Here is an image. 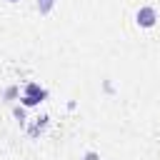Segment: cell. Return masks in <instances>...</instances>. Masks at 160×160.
I'll return each mask as SVG.
<instances>
[{
	"label": "cell",
	"mask_w": 160,
	"mask_h": 160,
	"mask_svg": "<svg viewBox=\"0 0 160 160\" xmlns=\"http://www.w3.org/2000/svg\"><path fill=\"white\" fill-rule=\"evenodd\" d=\"M48 88H42L40 82H28L22 88V98H20V105L22 108H38L42 100H48Z\"/></svg>",
	"instance_id": "1"
},
{
	"label": "cell",
	"mask_w": 160,
	"mask_h": 160,
	"mask_svg": "<svg viewBox=\"0 0 160 160\" xmlns=\"http://www.w3.org/2000/svg\"><path fill=\"white\" fill-rule=\"evenodd\" d=\"M135 22H138V28H142V30L155 28V22H158V10H155L152 5H142V8H138V12H135Z\"/></svg>",
	"instance_id": "2"
},
{
	"label": "cell",
	"mask_w": 160,
	"mask_h": 160,
	"mask_svg": "<svg viewBox=\"0 0 160 160\" xmlns=\"http://www.w3.org/2000/svg\"><path fill=\"white\" fill-rule=\"evenodd\" d=\"M48 125H50V115H40V118H35V122L28 128V135L35 140L40 132H45V130H48Z\"/></svg>",
	"instance_id": "3"
},
{
	"label": "cell",
	"mask_w": 160,
	"mask_h": 160,
	"mask_svg": "<svg viewBox=\"0 0 160 160\" xmlns=\"http://www.w3.org/2000/svg\"><path fill=\"white\" fill-rule=\"evenodd\" d=\"M55 2H58V0H35V8H38L40 15H48V12L55 8Z\"/></svg>",
	"instance_id": "4"
},
{
	"label": "cell",
	"mask_w": 160,
	"mask_h": 160,
	"mask_svg": "<svg viewBox=\"0 0 160 160\" xmlns=\"http://www.w3.org/2000/svg\"><path fill=\"white\" fill-rule=\"evenodd\" d=\"M18 95H20V88H18V85H10V88H5V92H2V98H5V100H15Z\"/></svg>",
	"instance_id": "5"
},
{
	"label": "cell",
	"mask_w": 160,
	"mask_h": 160,
	"mask_svg": "<svg viewBox=\"0 0 160 160\" xmlns=\"http://www.w3.org/2000/svg\"><path fill=\"white\" fill-rule=\"evenodd\" d=\"M12 115L22 122V120H25V108H22V105H15V108H12Z\"/></svg>",
	"instance_id": "6"
},
{
	"label": "cell",
	"mask_w": 160,
	"mask_h": 160,
	"mask_svg": "<svg viewBox=\"0 0 160 160\" xmlns=\"http://www.w3.org/2000/svg\"><path fill=\"white\" fill-rule=\"evenodd\" d=\"M82 160H100V152H95V150H85Z\"/></svg>",
	"instance_id": "7"
},
{
	"label": "cell",
	"mask_w": 160,
	"mask_h": 160,
	"mask_svg": "<svg viewBox=\"0 0 160 160\" xmlns=\"http://www.w3.org/2000/svg\"><path fill=\"white\" fill-rule=\"evenodd\" d=\"M8 2H20V0H8Z\"/></svg>",
	"instance_id": "8"
}]
</instances>
